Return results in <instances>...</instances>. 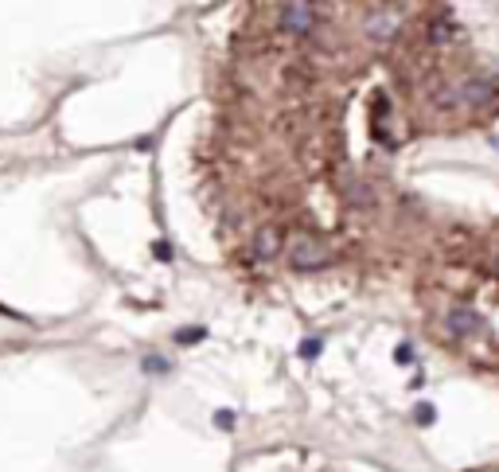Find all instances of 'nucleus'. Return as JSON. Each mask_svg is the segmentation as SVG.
I'll return each instance as SVG.
<instances>
[{
    "label": "nucleus",
    "instance_id": "1",
    "mask_svg": "<svg viewBox=\"0 0 499 472\" xmlns=\"http://www.w3.org/2000/svg\"><path fill=\"white\" fill-rule=\"evenodd\" d=\"M331 254H328V246L320 242V238H312V235H297L293 238V246H289V262H293L297 270H312V266H324Z\"/></svg>",
    "mask_w": 499,
    "mask_h": 472
},
{
    "label": "nucleus",
    "instance_id": "2",
    "mask_svg": "<svg viewBox=\"0 0 499 472\" xmlns=\"http://www.w3.org/2000/svg\"><path fill=\"white\" fill-rule=\"evenodd\" d=\"M277 24L285 31H297V36H304V31L316 28V8L312 4H281L277 8Z\"/></svg>",
    "mask_w": 499,
    "mask_h": 472
},
{
    "label": "nucleus",
    "instance_id": "3",
    "mask_svg": "<svg viewBox=\"0 0 499 472\" xmlns=\"http://www.w3.org/2000/svg\"><path fill=\"white\" fill-rule=\"evenodd\" d=\"M492 98H495V86L488 78H468L453 90V102H461V106H488Z\"/></svg>",
    "mask_w": 499,
    "mask_h": 472
},
{
    "label": "nucleus",
    "instance_id": "4",
    "mask_svg": "<svg viewBox=\"0 0 499 472\" xmlns=\"http://www.w3.org/2000/svg\"><path fill=\"white\" fill-rule=\"evenodd\" d=\"M363 28H367V36H371V39H382V43H386V39L394 36V28H398L394 8H374V12H367Z\"/></svg>",
    "mask_w": 499,
    "mask_h": 472
},
{
    "label": "nucleus",
    "instance_id": "5",
    "mask_svg": "<svg viewBox=\"0 0 499 472\" xmlns=\"http://www.w3.org/2000/svg\"><path fill=\"white\" fill-rule=\"evenodd\" d=\"M445 324H448V332H453V336H476L480 332V317L468 309V304H456V309L448 312Z\"/></svg>",
    "mask_w": 499,
    "mask_h": 472
},
{
    "label": "nucleus",
    "instance_id": "6",
    "mask_svg": "<svg viewBox=\"0 0 499 472\" xmlns=\"http://www.w3.org/2000/svg\"><path fill=\"white\" fill-rule=\"evenodd\" d=\"M277 250H281V235H277V230H262V235L254 238V254H257V258H277Z\"/></svg>",
    "mask_w": 499,
    "mask_h": 472
},
{
    "label": "nucleus",
    "instance_id": "7",
    "mask_svg": "<svg viewBox=\"0 0 499 472\" xmlns=\"http://www.w3.org/2000/svg\"><path fill=\"white\" fill-rule=\"evenodd\" d=\"M413 421H418V426H433V421H437V410H433L429 402H418V406H413Z\"/></svg>",
    "mask_w": 499,
    "mask_h": 472
},
{
    "label": "nucleus",
    "instance_id": "8",
    "mask_svg": "<svg viewBox=\"0 0 499 472\" xmlns=\"http://www.w3.org/2000/svg\"><path fill=\"white\" fill-rule=\"evenodd\" d=\"M320 352H324V339H320V336H309V339H301V359H316Z\"/></svg>",
    "mask_w": 499,
    "mask_h": 472
},
{
    "label": "nucleus",
    "instance_id": "9",
    "mask_svg": "<svg viewBox=\"0 0 499 472\" xmlns=\"http://www.w3.org/2000/svg\"><path fill=\"white\" fill-rule=\"evenodd\" d=\"M180 344H199V339H207V328H184V332H176Z\"/></svg>",
    "mask_w": 499,
    "mask_h": 472
},
{
    "label": "nucleus",
    "instance_id": "10",
    "mask_svg": "<svg viewBox=\"0 0 499 472\" xmlns=\"http://www.w3.org/2000/svg\"><path fill=\"white\" fill-rule=\"evenodd\" d=\"M145 371H148V375H164V371H168V359H160V355H148V359H145Z\"/></svg>",
    "mask_w": 499,
    "mask_h": 472
},
{
    "label": "nucleus",
    "instance_id": "11",
    "mask_svg": "<svg viewBox=\"0 0 499 472\" xmlns=\"http://www.w3.org/2000/svg\"><path fill=\"white\" fill-rule=\"evenodd\" d=\"M215 426H219V429H235V414L219 410V414H215Z\"/></svg>",
    "mask_w": 499,
    "mask_h": 472
},
{
    "label": "nucleus",
    "instance_id": "12",
    "mask_svg": "<svg viewBox=\"0 0 499 472\" xmlns=\"http://www.w3.org/2000/svg\"><path fill=\"white\" fill-rule=\"evenodd\" d=\"M394 359H398V363H413V347H410V344H398V347H394Z\"/></svg>",
    "mask_w": 499,
    "mask_h": 472
},
{
    "label": "nucleus",
    "instance_id": "13",
    "mask_svg": "<svg viewBox=\"0 0 499 472\" xmlns=\"http://www.w3.org/2000/svg\"><path fill=\"white\" fill-rule=\"evenodd\" d=\"M153 254H156L160 262H168V258H172V246H168V242H156V246H153Z\"/></svg>",
    "mask_w": 499,
    "mask_h": 472
},
{
    "label": "nucleus",
    "instance_id": "14",
    "mask_svg": "<svg viewBox=\"0 0 499 472\" xmlns=\"http://www.w3.org/2000/svg\"><path fill=\"white\" fill-rule=\"evenodd\" d=\"M495 273H499V258H495Z\"/></svg>",
    "mask_w": 499,
    "mask_h": 472
}]
</instances>
